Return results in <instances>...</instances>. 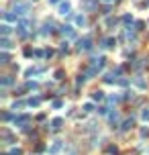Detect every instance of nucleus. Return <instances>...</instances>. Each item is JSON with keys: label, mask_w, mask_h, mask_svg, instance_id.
Returning <instances> with one entry per match:
<instances>
[{"label": "nucleus", "mask_w": 149, "mask_h": 155, "mask_svg": "<svg viewBox=\"0 0 149 155\" xmlns=\"http://www.w3.org/2000/svg\"><path fill=\"white\" fill-rule=\"evenodd\" d=\"M29 121H31V118H29L27 114H23V116H14V124H16V127H23V129H25V124H29Z\"/></svg>", "instance_id": "f257e3e1"}, {"label": "nucleus", "mask_w": 149, "mask_h": 155, "mask_svg": "<svg viewBox=\"0 0 149 155\" xmlns=\"http://www.w3.org/2000/svg\"><path fill=\"white\" fill-rule=\"evenodd\" d=\"M90 37H86V39H80V43H78V49H80V51H88V49H90Z\"/></svg>", "instance_id": "f03ea898"}, {"label": "nucleus", "mask_w": 149, "mask_h": 155, "mask_svg": "<svg viewBox=\"0 0 149 155\" xmlns=\"http://www.w3.org/2000/svg\"><path fill=\"white\" fill-rule=\"evenodd\" d=\"M61 127H63V118H53L51 121V129L53 131H61Z\"/></svg>", "instance_id": "7ed1b4c3"}, {"label": "nucleus", "mask_w": 149, "mask_h": 155, "mask_svg": "<svg viewBox=\"0 0 149 155\" xmlns=\"http://www.w3.org/2000/svg\"><path fill=\"white\" fill-rule=\"evenodd\" d=\"M57 151H61V141H55V143L49 147V153H57Z\"/></svg>", "instance_id": "20e7f679"}, {"label": "nucleus", "mask_w": 149, "mask_h": 155, "mask_svg": "<svg viewBox=\"0 0 149 155\" xmlns=\"http://www.w3.org/2000/svg\"><path fill=\"white\" fill-rule=\"evenodd\" d=\"M133 124H135V121H133V118H127V121L123 122V131H129Z\"/></svg>", "instance_id": "39448f33"}, {"label": "nucleus", "mask_w": 149, "mask_h": 155, "mask_svg": "<svg viewBox=\"0 0 149 155\" xmlns=\"http://www.w3.org/2000/svg\"><path fill=\"white\" fill-rule=\"evenodd\" d=\"M92 98L100 102V100H104V92H100V90H98V92H94V94H92Z\"/></svg>", "instance_id": "423d86ee"}, {"label": "nucleus", "mask_w": 149, "mask_h": 155, "mask_svg": "<svg viewBox=\"0 0 149 155\" xmlns=\"http://www.w3.org/2000/svg\"><path fill=\"white\" fill-rule=\"evenodd\" d=\"M12 82H14V80H12L10 76H4V78H2V86H10Z\"/></svg>", "instance_id": "0eeeda50"}, {"label": "nucleus", "mask_w": 149, "mask_h": 155, "mask_svg": "<svg viewBox=\"0 0 149 155\" xmlns=\"http://www.w3.org/2000/svg\"><path fill=\"white\" fill-rule=\"evenodd\" d=\"M2 139H4V141H12V135L4 129V131H2Z\"/></svg>", "instance_id": "6e6552de"}, {"label": "nucleus", "mask_w": 149, "mask_h": 155, "mask_svg": "<svg viewBox=\"0 0 149 155\" xmlns=\"http://www.w3.org/2000/svg\"><path fill=\"white\" fill-rule=\"evenodd\" d=\"M69 12V4L66 2V4H61V14H68Z\"/></svg>", "instance_id": "1a4fd4ad"}, {"label": "nucleus", "mask_w": 149, "mask_h": 155, "mask_svg": "<svg viewBox=\"0 0 149 155\" xmlns=\"http://www.w3.org/2000/svg\"><path fill=\"white\" fill-rule=\"evenodd\" d=\"M27 104H29V106H39V98H31Z\"/></svg>", "instance_id": "9d476101"}, {"label": "nucleus", "mask_w": 149, "mask_h": 155, "mask_svg": "<svg viewBox=\"0 0 149 155\" xmlns=\"http://www.w3.org/2000/svg\"><path fill=\"white\" fill-rule=\"evenodd\" d=\"M2 47H4V49H10L12 45H10V41H8V39H2Z\"/></svg>", "instance_id": "9b49d317"}, {"label": "nucleus", "mask_w": 149, "mask_h": 155, "mask_svg": "<svg viewBox=\"0 0 149 155\" xmlns=\"http://www.w3.org/2000/svg\"><path fill=\"white\" fill-rule=\"evenodd\" d=\"M10 155H21V149H19V147H12V149H10Z\"/></svg>", "instance_id": "f8f14e48"}, {"label": "nucleus", "mask_w": 149, "mask_h": 155, "mask_svg": "<svg viewBox=\"0 0 149 155\" xmlns=\"http://www.w3.org/2000/svg\"><path fill=\"white\" fill-rule=\"evenodd\" d=\"M141 118H143V121L147 122V121H149V110H143V114H141Z\"/></svg>", "instance_id": "ddd939ff"}, {"label": "nucleus", "mask_w": 149, "mask_h": 155, "mask_svg": "<svg viewBox=\"0 0 149 155\" xmlns=\"http://www.w3.org/2000/svg\"><path fill=\"white\" fill-rule=\"evenodd\" d=\"M10 33V27H6V25H2V35H8Z\"/></svg>", "instance_id": "4468645a"}, {"label": "nucleus", "mask_w": 149, "mask_h": 155, "mask_svg": "<svg viewBox=\"0 0 149 155\" xmlns=\"http://www.w3.org/2000/svg\"><path fill=\"white\" fill-rule=\"evenodd\" d=\"M0 59H2V63H8V55H6V53H2V55H0Z\"/></svg>", "instance_id": "2eb2a0df"}, {"label": "nucleus", "mask_w": 149, "mask_h": 155, "mask_svg": "<svg viewBox=\"0 0 149 155\" xmlns=\"http://www.w3.org/2000/svg\"><path fill=\"white\" fill-rule=\"evenodd\" d=\"M112 45H115V39H108V41L104 43V47H112Z\"/></svg>", "instance_id": "dca6fc26"}, {"label": "nucleus", "mask_w": 149, "mask_h": 155, "mask_svg": "<svg viewBox=\"0 0 149 155\" xmlns=\"http://www.w3.org/2000/svg\"><path fill=\"white\" fill-rule=\"evenodd\" d=\"M84 110L90 112V110H94V106H92V104H84Z\"/></svg>", "instance_id": "f3484780"}, {"label": "nucleus", "mask_w": 149, "mask_h": 155, "mask_svg": "<svg viewBox=\"0 0 149 155\" xmlns=\"http://www.w3.org/2000/svg\"><path fill=\"white\" fill-rule=\"evenodd\" d=\"M2 121H10V114L8 112H2Z\"/></svg>", "instance_id": "a211bd4d"}, {"label": "nucleus", "mask_w": 149, "mask_h": 155, "mask_svg": "<svg viewBox=\"0 0 149 155\" xmlns=\"http://www.w3.org/2000/svg\"><path fill=\"white\" fill-rule=\"evenodd\" d=\"M76 22H78V25H84V22H86V19H84V16H78V19H76Z\"/></svg>", "instance_id": "6ab92c4d"}, {"label": "nucleus", "mask_w": 149, "mask_h": 155, "mask_svg": "<svg viewBox=\"0 0 149 155\" xmlns=\"http://www.w3.org/2000/svg\"><path fill=\"white\" fill-rule=\"evenodd\" d=\"M25 106V102H14V110H16V108H23Z\"/></svg>", "instance_id": "aec40b11"}, {"label": "nucleus", "mask_w": 149, "mask_h": 155, "mask_svg": "<svg viewBox=\"0 0 149 155\" xmlns=\"http://www.w3.org/2000/svg\"><path fill=\"white\" fill-rule=\"evenodd\" d=\"M51 2H53V4H55V2H59V0H51Z\"/></svg>", "instance_id": "412c9836"}, {"label": "nucleus", "mask_w": 149, "mask_h": 155, "mask_svg": "<svg viewBox=\"0 0 149 155\" xmlns=\"http://www.w3.org/2000/svg\"><path fill=\"white\" fill-rule=\"evenodd\" d=\"M106 2H110V0H106Z\"/></svg>", "instance_id": "4be33fe9"}, {"label": "nucleus", "mask_w": 149, "mask_h": 155, "mask_svg": "<svg viewBox=\"0 0 149 155\" xmlns=\"http://www.w3.org/2000/svg\"><path fill=\"white\" fill-rule=\"evenodd\" d=\"M4 155H6V153H4ZM8 155H10V153H8Z\"/></svg>", "instance_id": "5701e85b"}]
</instances>
